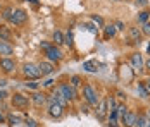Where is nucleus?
Here are the masks:
<instances>
[{"label":"nucleus","mask_w":150,"mask_h":127,"mask_svg":"<svg viewBox=\"0 0 150 127\" xmlns=\"http://www.w3.org/2000/svg\"><path fill=\"white\" fill-rule=\"evenodd\" d=\"M43 52H45V57L48 62H60L62 58H64V53H62V50H60L57 45H47L45 48H43Z\"/></svg>","instance_id":"obj_1"},{"label":"nucleus","mask_w":150,"mask_h":127,"mask_svg":"<svg viewBox=\"0 0 150 127\" xmlns=\"http://www.w3.org/2000/svg\"><path fill=\"white\" fill-rule=\"evenodd\" d=\"M47 112H48V117H52V119H60L62 115H64V107H60L59 103H55L54 98H52V95L50 96H47Z\"/></svg>","instance_id":"obj_2"},{"label":"nucleus","mask_w":150,"mask_h":127,"mask_svg":"<svg viewBox=\"0 0 150 127\" xmlns=\"http://www.w3.org/2000/svg\"><path fill=\"white\" fill-rule=\"evenodd\" d=\"M11 103H12V107L19 108V110H26L31 103V98L26 96V95H23V93H14L11 96Z\"/></svg>","instance_id":"obj_3"},{"label":"nucleus","mask_w":150,"mask_h":127,"mask_svg":"<svg viewBox=\"0 0 150 127\" xmlns=\"http://www.w3.org/2000/svg\"><path fill=\"white\" fill-rule=\"evenodd\" d=\"M83 98L85 101L90 105V107H97V103H98V96H97V91H95V88L90 84H85L83 86Z\"/></svg>","instance_id":"obj_4"},{"label":"nucleus","mask_w":150,"mask_h":127,"mask_svg":"<svg viewBox=\"0 0 150 127\" xmlns=\"http://www.w3.org/2000/svg\"><path fill=\"white\" fill-rule=\"evenodd\" d=\"M57 89L62 93V96L67 100L69 103H71V101H74V100L78 98V91H76V88H73V86L67 84V83H60V84L57 86Z\"/></svg>","instance_id":"obj_5"},{"label":"nucleus","mask_w":150,"mask_h":127,"mask_svg":"<svg viewBox=\"0 0 150 127\" xmlns=\"http://www.w3.org/2000/svg\"><path fill=\"white\" fill-rule=\"evenodd\" d=\"M9 22L14 26H24L28 22V12L24 9H16L11 15V19H9Z\"/></svg>","instance_id":"obj_6"},{"label":"nucleus","mask_w":150,"mask_h":127,"mask_svg":"<svg viewBox=\"0 0 150 127\" xmlns=\"http://www.w3.org/2000/svg\"><path fill=\"white\" fill-rule=\"evenodd\" d=\"M23 76L26 77V79H31V81H35V79H40L42 76H40V71H38V64H24L23 65Z\"/></svg>","instance_id":"obj_7"},{"label":"nucleus","mask_w":150,"mask_h":127,"mask_svg":"<svg viewBox=\"0 0 150 127\" xmlns=\"http://www.w3.org/2000/svg\"><path fill=\"white\" fill-rule=\"evenodd\" d=\"M0 69L4 71V74H12L16 71V60H12L11 57H2L0 58Z\"/></svg>","instance_id":"obj_8"},{"label":"nucleus","mask_w":150,"mask_h":127,"mask_svg":"<svg viewBox=\"0 0 150 127\" xmlns=\"http://www.w3.org/2000/svg\"><path fill=\"white\" fill-rule=\"evenodd\" d=\"M129 64H131V67H133L135 71H143V64H145V60H143L142 53L135 52V53L129 55Z\"/></svg>","instance_id":"obj_9"},{"label":"nucleus","mask_w":150,"mask_h":127,"mask_svg":"<svg viewBox=\"0 0 150 127\" xmlns=\"http://www.w3.org/2000/svg\"><path fill=\"white\" fill-rule=\"evenodd\" d=\"M128 38H129L131 43H138V45H140L142 38H143L142 29L138 28V26H129V28H128Z\"/></svg>","instance_id":"obj_10"},{"label":"nucleus","mask_w":150,"mask_h":127,"mask_svg":"<svg viewBox=\"0 0 150 127\" xmlns=\"http://www.w3.org/2000/svg\"><path fill=\"white\" fill-rule=\"evenodd\" d=\"M107 113H109V110H107V98H102L97 103V119H98L100 122H104L105 117H107Z\"/></svg>","instance_id":"obj_11"},{"label":"nucleus","mask_w":150,"mask_h":127,"mask_svg":"<svg viewBox=\"0 0 150 127\" xmlns=\"http://www.w3.org/2000/svg\"><path fill=\"white\" fill-rule=\"evenodd\" d=\"M38 71H40V76L42 77H45V76H50L52 72L55 71V65H54V62L45 60V62H40L38 64Z\"/></svg>","instance_id":"obj_12"},{"label":"nucleus","mask_w":150,"mask_h":127,"mask_svg":"<svg viewBox=\"0 0 150 127\" xmlns=\"http://www.w3.org/2000/svg\"><path fill=\"white\" fill-rule=\"evenodd\" d=\"M136 117H138V112H133V110H128V113L121 119V124L122 127H133L136 122Z\"/></svg>","instance_id":"obj_13"},{"label":"nucleus","mask_w":150,"mask_h":127,"mask_svg":"<svg viewBox=\"0 0 150 127\" xmlns=\"http://www.w3.org/2000/svg\"><path fill=\"white\" fill-rule=\"evenodd\" d=\"M31 103H33L36 108H42L47 103V95L45 93H33V95H31Z\"/></svg>","instance_id":"obj_14"},{"label":"nucleus","mask_w":150,"mask_h":127,"mask_svg":"<svg viewBox=\"0 0 150 127\" xmlns=\"http://www.w3.org/2000/svg\"><path fill=\"white\" fill-rule=\"evenodd\" d=\"M0 55L2 57L14 55V46H12L9 41H2V40H0Z\"/></svg>","instance_id":"obj_15"},{"label":"nucleus","mask_w":150,"mask_h":127,"mask_svg":"<svg viewBox=\"0 0 150 127\" xmlns=\"http://www.w3.org/2000/svg\"><path fill=\"white\" fill-rule=\"evenodd\" d=\"M0 40L2 41H9V43L12 41V33L5 24H0Z\"/></svg>","instance_id":"obj_16"},{"label":"nucleus","mask_w":150,"mask_h":127,"mask_svg":"<svg viewBox=\"0 0 150 127\" xmlns=\"http://www.w3.org/2000/svg\"><path fill=\"white\" fill-rule=\"evenodd\" d=\"M52 98H54V101H55V103H59L60 107H64V108L69 105V101H67V100L62 96V93H60L59 89H55V91L52 93Z\"/></svg>","instance_id":"obj_17"},{"label":"nucleus","mask_w":150,"mask_h":127,"mask_svg":"<svg viewBox=\"0 0 150 127\" xmlns=\"http://www.w3.org/2000/svg\"><path fill=\"white\" fill-rule=\"evenodd\" d=\"M98 67H100V64L97 60H86V62H83V69L86 72H97Z\"/></svg>","instance_id":"obj_18"},{"label":"nucleus","mask_w":150,"mask_h":127,"mask_svg":"<svg viewBox=\"0 0 150 127\" xmlns=\"http://www.w3.org/2000/svg\"><path fill=\"white\" fill-rule=\"evenodd\" d=\"M109 127H119V115H117V110L114 112H109V122H107Z\"/></svg>","instance_id":"obj_19"},{"label":"nucleus","mask_w":150,"mask_h":127,"mask_svg":"<svg viewBox=\"0 0 150 127\" xmlns=\"http://www.w3.org/2000/svg\"><path fill=\"white\" fill-rule=\"evenodd\" d=\"M136 91H138V96H140L142 100H149L150 93H149V89L145 88V84H143V83H138V86H136Z\"/></svg>","instance_id":"obj_20"},{"label":"nucleus","mask_w":150,"mask_h":127,"mask_svg":"<svg viewBox=\"0 0 150 127\" xmlns=\"http://www.w3.org/2000/svg\"><path fill=\"white\" fill-rule=\"evenodd\" d=\"M105 33H104V38L105 40H110V38H114L116 36V33H117V29L114 24H109V26H105Z\"/></svg>","instance_id":"obj_21"},{"label":"nucleus","mask_w":150,"mask_h":127,"mask_svg":"<svg viewBox=\"0 0 150 127\" xmlns=\"http://www.w3.org/2000/svg\"><path fill=\"white\" fill-rule=\"evenodd\" d=\"M147 122H149V117L145 115V113H138V117H136V122L133 127H145L147 126Z\"/></svg>","instance_id":"obj_22"},{"label":"nucleus","mask_w":150,"mask_h":127,"mask_svg":"<svg viewBox=\"0 0 150 127\" xmlns=\"http://www.w3.org/2000/svg\"><path fill=\"white\" fill-rule=\"evenodd\" d=\"M54 45H57V46H60V45H64V33L62 31H54Z\"/></svg>","instance_id":"obj_23"},{"label":"nucleus","mask_w":150,"mask_h":127,"mask_svg":"<svg viewBox=\"0 0 150 127\" xmlns=\"http://www.w3.org/2000/svg\"><path fill=\"white\" fill-rule=\"evenodd\" d=\"M149 17H150V11L149 9H143L142 12H138V19H136V21H138L140 24H143V22L149 21Z\"/></svg>","instance_id":"obj_24"},{"label":"nucleus","mask_w":150,"mask_h":127,"mask_svg":"<svg viewBox=\"0 0 150 127\" xmlns=\"http://www.w3.org/2000/svg\"><path fill=\"white\" fill-rule=\"evenodd\" d=\"M117 105H119V103L116 101V98H114V96H109V98H107V110H109V112L117 110Z\"/></svg>","instance_id":"obj_25"},{"label":"nucleus","mask_w":150,"mask_h":127,"mask_svg":"<svg viewBox=\"0 0 150 127\" xmlns=\"http://www.w3.org/2000/svg\"><path fill=\"white\" fill-rule=\"evenodd\" d=\"M12 12H14V9H12L11 5H9V7H5V9H4V11L0 12V14H2V19L9 22V19H11V15H12Z\"/></svg>","instance_id":"obj_26"},{"label":"nucleus","mask_w":150,"mask_h":127,"mask_svg":"<svg viewBox=\"0 0 150 127\" xmlns=\"http://www.w3.org/2000/svg\"><path fill=\"white\" fill-rule=\"evenodd\" d=\"M73 40H74L73 33H71V31H67V33L64 34V43H66L67 46H73V45H74V41H73Z\"/></svg>","instance_id":"obj_27"},{"label":"nucleus","mask_w":150,"mask_h":127,"mask_svg":"<svg viewBox=\"0 0 150 127\" xmlns=\"http://www.w3.org/2000/svg\"><path fill=\"white\" fill-rule=\"evenodd\" d=\"M7 122H9V126H16V124H21V119L11 113V115H7Z\"/></svg>","instance_id":"obj_28"},{"label":"nucleus","mask_w":150,"mask_h":127,"mask_svg":"<svg viewBox=\"0 0 150 127\" xmlns=\"http://www.w3.org/2000/svg\"><path fill=\"white\" fill-rule=\"evenodd\" d=\"M69 84L73 86V88H76V89H78L79 86L83 84V81H81V77H79V76H73V77H71V83H69Z\"/></svg>","instance_id":"obj_29"},{"label":"nucleus","mask_w":150,"mask_h":127,"mask_svg":"<svg viewBox=\"0 0 150 127\" xmlns=\"http://www.w3.org/2000/svg\"><path fill=\"white\" fill-rule=\"evenodd\" d=\"M126 113H128V107H126V105H117V115H119V122H121V119H122Z\"/></svg>","instance_id":"obj_30"},{"label":"nucleus","mask_w":150,"mask_h":127,"mask_svg":"<svg viewBox=\"0 0 150 127\" xmlns=\"http://www.w3.org/2000/svg\"><path fill=\"white\" fill-rule=\"evenodd\" d=\"M142 29V34L143 36H150V21H147V22H143V28Z\"/></svg>","instance_id":"obj_31"},{"label":"nucleus","mask_w":150,"mask_h":127,"mask_svg":"<svg viewBox=\"0 0 150 127\" xmlns=\"http://www.w3.org/2000/svg\"><path fill=\"white\" fill-rule=\"evenodd\" d=\"M135 5H136V7H143V9H147L149 0H135Z\"/></svg>","instance_id":"obj_32"},{"label":"nucleus","mask_w":150,"mask_h":127,"mask_svg":"<svg viewBox=\"0 0 150 127\" xmlns=\"http://www.w3.org/2000/svg\"><path fill=\"white\" fill-rule=\"evenodd\" d=\"M91 21H93V22H97L98 26H104V19H102L100 15H91Z\"/></svg>","instance_id":"obj_33"},{"label":"nucleus","mask_w":150,"mask_h":127,"mask_svg":"<svg viewBox=\"0 0 150 127\" xmlns=\"http://www.w3.org/2000/svg\"><path fill=\"white\" fill-rule=\"evenodd\" d=\"M114 26H116V29H117V31H124V28H126L122 21H116V22H114Z\"/></svg>","instance_id":"obj_34"},{"label":"nucleus","mask_w":150,"mask_h":127,"mask_svg":"<svg viewBox=\"0 0 150 127\" xmlns=\"http://www.w3.org/2000/svg\"><path fill=\"white\" fill-rule=\"evenodd\" d=\"M7 120V115H5V110H0V124H4Z\"/></svg>","instance_id":"obj_35"},{"label":"nucleus","mask_w":150,"mask_h":127,"mask_svg":"<svg viewBox=\"0 0 150 127\" xmlns=\"http://www.w3.org/2000/svg\"><path fill=\"white\" fill-rule=\"evenodd\" d=\"M26 88H31V89H38V83H26Z\"/></svg>","instance_id":"obj_36"},{"label":"nucleus","mask_w":150,"mask_h":127,"mask_svg":"<svg viewBox=\"0 0 150 127\" xmlns=\"http://www.w3.org/2000/svg\"><path fill=\"white\" fill-rule=\"evenodd\" d=\"M26 126L28 127H36V122H35L33 119H28V120H26Z\"/></svg>","instance_id":"obj_37"},{"label":"nucleus","mask_w":150,"mask_h":127,"mask_svg":"<svg viewBox=\"0 0 150 127\" xmlns=\"http://www.w3.org/2000/svg\"><path fill=\"white\" fill-rule=\"evenodd\" d=\"M54 83H55V81H54V79H47L45 83H43V86H45V88H50V86L54 84Z\"/></svg>","instance_id":"obj_38"},{"label":"nucleus","mask_w":150,"mask_h":127,"mask_svg":"<svg viewBox=\"0 0 150 127\" xmlns=\"http://www.w3.org/2000/svg\"><path fill=\"white\" fill-rule=\"evenodd\" d=\"M143 69H147V71L150 72V57L145 60V64H143Z\"/></svg>","instance_id":"obj_39"},{"label":"nucleus","mask_w":150,"mask_h":127,"mask_svg":"<svg viewBox=\"0 0 150 127\" xmlns=\"http://www.w3.org/2000/svg\"><path fill=\"white\" fill-rule=\"evenodd\" d=\"M7 96H9V95H7V91H0V101H4Z\"/></svg>","instance_id":"obj_40"},{"label":"nucleus","mask_w":150,"mask_h":127,"mask_svg":"<svg viewBox=\"0 0 150 127\" xmlns=\"http://www.w3.org/2000/svg\"><path fill=\"white\" fill-rule=\"evenodd\" d=\"M143 84H145V88L149 89V93H150V77L147 79V81H145V83H143Z\"/></svg>","instance_id":"obj_41"},{"label":"nucleus","mask_w":150,"mask_h":127,"mask_svg":"<svg viewBox=\"0 0 150 127\" xmlns=\"http://www.w3.org/2000/svg\"><path fill=\"white\" fill-rule=\"evenodd\" d=\"M7 84V81H5V79H0V86H5Z\"/></svg>","instance_id":"obj_42"},{"label":"nucleus","mask_w":150,"mask_h":127,"mask_svg":"<svg viewBox=\"0 0 150 127\" xmlns=\"http://www.w3.org/2000/svg\"><path fill=\"white\" fill-rule=\"evenodd\" d=\"M31 4H35V5H38V0H30Z\"/></svg>","instance_id":"obj_43"},{"label":"nucleus","mask_w":150,"mask_h":127,"mask_svg":"<svg viewBox=\"0 0 150 127\" xmlns=\"http://www.w3.org/2000/svg\"><path fill=\"white\" fill-rule=\"evenodd\" d=\"M145 127H150V119H149V122H147V126H145Z\"/></svg>","instance_id":"obj_44"},{"label":"nucleus","mask_w":150,"mask_h":127,"mask_svg":"<svg viewBox=\"0 0 150 127\" xmlns=\"http://www.w3.org/2000/svg\"><path fill=\"white\" fill-rule=\"evenodd\" d=\"M114 2H122V0H114Z\"/></svg>","instance_id":"obj_45"}]
</instances>
